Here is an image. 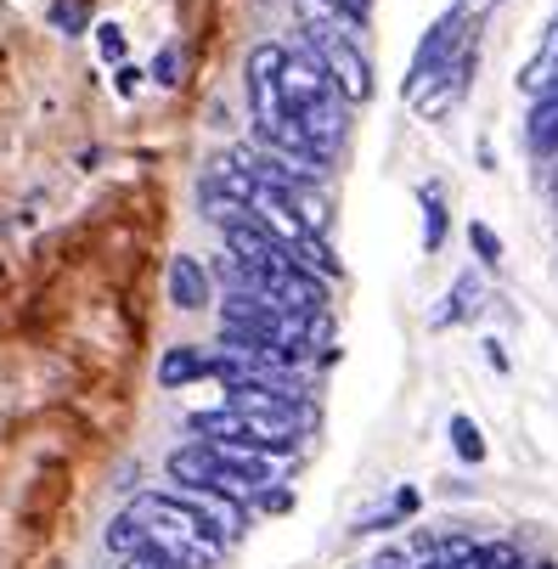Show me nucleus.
I'll return each mask as SVG.
<instances>
[{"mask_svg": "<svg viewBox=\"0 0 558 569\" xmlns=\"http://www.w3.org/2000/svg\"><path fill=\"white\" fill-rule=\"evenodd\" d=\"M113 91H119V97H136V91H141V68H136V62H119V68H113Z\"/></svg>", "mask_w": 558, "mask_h": 569, "instance_id": "obj_17", "label": "nucleus"}, {"mask_svg": "<svg viewBox=\"0 0 558 569\" xmlns=\"http://www.w3.org/2000/svg\"><path fill=\"white\" fill-rule=\"evenodd\" d=\"M468 249L480 254V266H502V237L486 220H468Z\"/></svg>", "mask_w": 558, "mask_h": 569, "instance_id": "obj_14", "label": "nucleus"}, {"mask_svg": "<svg viewBox=\"0 0 558 569\" xmlns=\"http://www.w3.org/2000/svg\"><path fill=\"white\" fill-rule=\"evenodd\" d=\"M462 40H468V12H462V7H451V12L424 34V46H418V57H412V68H407V86H401V91H407V102H418V97L435 86V79L451 68V57L462 51Z\"/></svg>", "mask_w": 558, "mask_h": 569, "instance_id": "obj_2", "label": "nucleus"}, {"mask_svg": "<svg viewBox=\"0 0 558 569\" xmlns=\"http://www.w3.org/2000/svg\"><path fill=\"white\" fill-rule=\"evenodd\" d=\"M468 310H480V282H474V277H457V288H451V305H446L435 321L446 328V321H462Z\"/></svg>", "mask_w": 558, "mask_h": 569, "instance_id": "obj_13", "label": "nucleus"}, {"mask_svg": "<svg viewBox=\"0 0 558 569\" xmlns=\"http://www.w3.org/2000/svg\"><path fill=\"white\" fill-rule=\"evenodd\" d=\"M108 552L113 558H136V552H152V536H147V525L124 508L113 525H108Z\"/></svg>", "mask_w": 558, "mask_h": 569, "instance_id": "obj_7", "label": "nucleus"}, {"mask_svg": "<svg viewBox=\"0 0 558 569\" xmlns=\"http://www.w3.org/2000/svg\"><path fill=\"white\" fill-rule=\"evenodd\" d=\"M170 299H176V310H203V305L215 299L209 271H203L192 254H176V260H170Z\"/></svg>", "mask_w": 558, "mask_h": 569, "instance_id": "obj_5", "label": "nucleus"}, {"mask_svg": "<svg viewBox=\"0 0 558 569\" xmlns=\"http://www.w3.org/2000/svg\"><path fill=\"white\" fill-rule=\"evenodd\" d=\"M277 192H282V187H277ZM282 198L293 203V214H299V220H305L316 237H328V220H333V214H328V198L316 192V181H305V187H288Z\"/></svg>", "mask_w": 558, "mask_h": 569, "instance_id": "obj_8", "label": "nucleus"}, {"mask_svg": "<svg viewBox=\"0 0 558 569\" xmlns=\"http://www.w3.org/2000/svg\"><path fill=\"white\" fill-rule=\"evenodd\" d=\"M198 378H209V356L198 345H176L165 361H158V383H165V389H187Z\"/></svg>", "mask_w": 558, "mask_h": 569, "instance_id": "obj_6", "label": "nucleus"}, {"mask_svg": "<svg viewBox=\"0 0 558 569\" xmlns=\"http://www.w3.org/2000/svg\"><path fill=\"white\" fill-rule=\"evenodd\" d=\"M525 569H558V563H525Z\"/></svg>", "mask_w": 558, "mask_h": 569, "instance_id": "obj_21", "label": "nucleus"}, {"mask_svg": "<svg viewBox=\"0 0 558 569\" xmlns=\"http://www.w3.org/2000/svg\"><path fill=\"white\" fill-rule=\"evenodd\" d=\"M451 451L462 457V462H486V440H480V423L474 418H451Z\"/></svg>", "mask_w": 558, "mask_h": 569, "instance_id": "obj_11", "label": "nucleus"}, {"mask_svg": "<svg viewBox=\"0 0 558 569\" xmlns=\"http://www.w3.org/2000/svg\"><path fill=\"white\" fill-rule=\"evenodd\" d=\"M293 12H299L305 34H350V40H361V18L345 12L339 0H293Z\"/></svg>", "mask_w": 558, "mask_h": 569, "instance_id": "obj_4", "label": "nucleus"}, {"mask_svg": "<svg viewBox=\"0 0 558 569\" xmlns=\"http://www.w3.org/2000/svg\"><path fill=\"white\" fill-rule=\"evenodd\" d=\"M130 513L147 525L152 552H165V558L181 563V569H215L220 552H226V541H220L176 491H147V497L130 502Z\"/></svg>", "mask_w": 558, "mask_h": 569, "instance_id": "obj_1", "label": "nucleus"}, {"mask_svg": "<svg viewBox=\"0 0 558 569\" xmlns=\"http://www.w3.org/2000/svg\"><path fill=\"white\" fill-rule=\"evenodd\" d=\"M97 46H102L108 62H124V29H119V23H102V29H97Z\"/></svg>", "mask_w": 558, "mask_h": 569, "instance_id": "obj_16", "label": "nucleus"}, {"mask_svg": "<svg viewBox=\"0 0 558 569\" xmlns=\"http://www.w3.org/2000/svg\"><path fill=\"white\" fill-rule=\"evenodd\" d=\"M310 40V51L322 57V68H328V79L339 86V97L356 108V102H372V62H367V51H361V40H350V34H305Z\"/></svg>", "mask_w": 558, "mask_h": 569, "instance_id": "obj_3", "label": "nucleus"}, {"mask_svg": "<svg viewBox=\"0 0 558 569\" xmlns=\"http://www.w3.org/2000/svg\"><path fill=\"white\" fill-rule=\"evenodd\" d=\"M395 513H401V519L418 513V491H412V485H407V491H395Z\"/></svg>", "mask_w": 558, "mask_h": 569, "instance_id": "obj_19", "label": "nucleus"}, {"mask_svg": "<svg viewBox=\"0 0 558 569\" xmlns=\"http://www.w3.org/2000/svg\"><path fill=\"white\" fill-rule=\"evenodd\" d=\"M339 7H345V12H356V18L367 23V12H372V0H339Z\"/></svg>", "mask_w": 558, "mask_h": 569, "instance_id": "obj_20", "label": "nucleus"}, {"mask_svg": "<svg viewBox=\"0 0 558 569\" xmlns=\"http://www.w3.org/2000/svg\"><path fill=\"white\" fill-rule=\"evenodd\" d=\"M530 147H536V152H558V91L536 97V113H530Z\"/></svg>", "mask_w": 558, "mask_h": 569, "instance_id": "obj_9", "label": "nucleus"}, {"mask_svg": "<svg viewBox=\"0 0 558 569\" xmlns=\"http://www.w3.org/2000/svg\"><path fill=\"white\" fill-rule=\"evenodd\" d=\"M46 18H51V29H62V34H86V29H91V7H86V0H51Z\"/></svg>", "mask_w": 558, "mask_h": 569, "instance_id": "obj_10", "label": "nucleus"}, {"mask_svg": "<svg viewBox=\"0 0 558 569\" xmlns=\"http://www.w3.org/2000/svg\"><path fill=\"white\" fill-rule=\"evenodd\" d=\"M255 508H260V513H288V508H293V497L282 491V485H271V491H260V497H255Z\"/></svg>", "mask_w": 558, "mask_h": 569, "instance_id": "obj_18", "label": "nucleus"}, {"mask_svg": "<svg viewBox=\"0 0 558 569\" xmlns=\"http://www.w3.org/2000/svg\"><path fill=\"white\" fill-rule=\"evenodd\" d=\"M446 242V203H440V187H424V249L435 254Z\"/></svg>", "mask_w": 558, "mask_h": 569, "instance_id": "obj_12", "label": "nucleus"}, {"mask_svg": "<svg viewBox=\"0 0 558 569\" xmlns=\"http://www.w3.org/2000/svg\"><path fill=\"white\" fill-rule=\"evenodd\" d=\"M152 79H158V86H181V46L176 40L152 57Z\"/></svg>", "mask_w": 558, "mask_h": 569, "instance_id": "obj_15", "label": "nucleus"}]
</instances>
